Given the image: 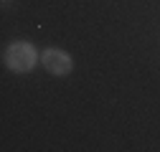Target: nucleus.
I'll return each mask as SVG.
<instances>
[{
    "mask_svg": "<svg viewBox=\"0 0 160 152\" xmlns=\"http://www.w3.org/2000/svg\"><path fill=\"white\" fill-rule=\"evenodd\" d=\"M41 64H43L46 71L53 74V76H66V74L71 71V66H74L71 56H69L66 51H58V48H48V51H43Z\"/></svg>",
    "mask_w": 160,
    "mask_h": 152,
    "instance_id": "2",
    "label": "nucleus"
},
{
    "mask_svg": "<svg viewBox=\"0 0 160 152\" xmlns=\"http://www.w3.org/2000/svg\"><path fill=\"white\" fill-rule=\"evenodd\" d=\"M36 48L31 46V43H26V41H15V43H10L8 48H5V64H8V69L10 71H15V74H26V71H31L33 66H36Z\"/></svg>",
    "mask_w": 160,
    "mask_h": 152,
    "instance_id": "1",
    "label": "nucleus"
}]
</instances>
